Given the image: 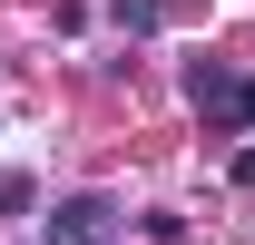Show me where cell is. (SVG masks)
<instances>
[{
  "label": "cell",
  "mask_w": 255,
  "mask_h": 245,
  "mask_svg": "<svg viewBox=\"0 0 255 245\" xmlns=\"http://www.w3.org/2000/svg\"><path fill=\"white\" fill-rule=\"evenodd\" d=\"M49 236H69V245H108V236H118V206H108V196H69V206L49 216Z\"/></svg>",
  "instance_id": "6da1fadb"
},
{
  "label": "cell",
  "mask_w": 255,
  "mask_h": 245,
  "mask_svg": "<svg viewBox=\"0 0 255 245\" xmlns=\"http://www.w3.org/2000/svg\"><path fill=\"white\" fill-rule=\"evenodd\" d=\"M187 89H196V108H236V79H226V69H196Z\"/></svg>",
  "instance_id": "7a4b0ae2"
},
{
  "label": "cell",
  "mask_w": 255,
  "mask_h": 245,
  "mask_svg": "<svg viewBox=\"0 0 255 245\" xmlns=\"http://www.w3.org/2000/svg\"><path fill=\"white\" fill-rule=\"evenodd\" d=\"M167 10H177V0H118V30H157Z\"/></svg>",
  "instance_id": "3957f363"
},
{
  "label": "cell",
  "mask_w": 255,
  "mask_h": 245,
  "mask_svg": "<svg viewBox=\"0 0 255 245\" xmlns=\"http://www.w3.org/2000/svg\"><path fill=\"white\" fill-rule=\"evenodd\" d=\"M236 118H255V89H236Z\"/></svg>",
  "instance_id": "277c9868"
}]
</instances>
